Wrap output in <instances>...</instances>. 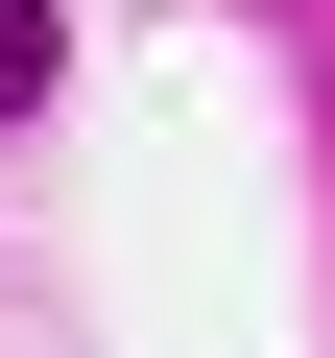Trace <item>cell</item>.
I'll return each mask as SVG.
<instances>
[{"label":"cell","mask_w":335,"mask_h":358,"mask_svg":"<svg viewBox=\"0 0 335 358\" xmlns=\"http://www.w3.org/2000/svg\"><path fill=\"white\" fill-rule=\"evenodd\" d=\"M0 120H48V0H0Z\"/></svg>","instance_id":"obj_1"}]
</instances>
